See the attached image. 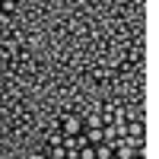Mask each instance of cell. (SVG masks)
<instances>
[{
	"instance_id": "6da1fadb",
	"label": "cell",
	"mask_w": 159,
	"mask_h": 159,
	"mask_svg": "<svg viewBox=\"0 0 159 159\" xmlns=\"http://www.w3.org/2000/svg\"><path fill=\"white\" fill-rule=\"evenodd\" d=\"M29 159H45V156H29Z\"/></svg>"
}]
</instances>
